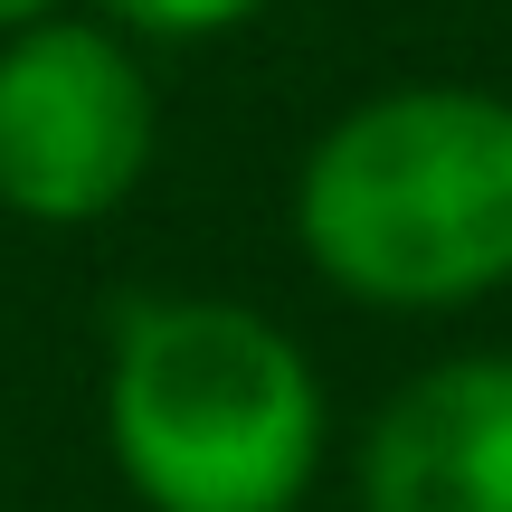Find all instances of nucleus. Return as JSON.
Masks as SVG:
<instances>
[{
  "instance_id": "1",
  "label": "nucleus",
  "mask_w": 512,
  "mask_h": 512,
  "mask_svg": "<svg viewBox=\"0 0 512 512\" xmlns=\"http://www.w3.org/2000/svg\"><path fill=\"white\" fill-rule=\"evenodd\" d=\"M313 275L380 313H456L512 285V105L484 86H389L323 124L294 171Z\"/></svg>"
},
{
  "instance_id": "2",
  "label": "nucleus",
  "mask_w": 512,
  "mask_h": 512,
  "mask_svg": "<svg viewBox=\"0 0 512 512\" xmlns=\"http://www.w3.org/2000/svg\"><path fill=\"white\" fill-rule=\"evenodd\" d=\"M105 446L143 512H294L323 475V380L266 313L152 294L114 323Z\"/></svg>"
},
{
  "instance_id": "3",
  "label": "nucleus",
  "mask_w": 512,
  "mask_h": 512,
  "mask_svg": "<svg viewBox=\"0 0 512 512\" xmlns=\"http://www.w3.org/2000/svg\"><path fill=\"white\" fill-rule=\"evenodd\" d=\"M152 162V76L95 19H38L0 38V209L86 228Z\"/></svg>"
},
{
  "instance_id": "4",
  "label": "nucleus",
  "mask_w": 512,
  "mask_h": 512,
  "mask_svg": "<svg viewBox=\"0 0 512 512\" xmlns=\"http://www.w3.org/2000/svg\"><path fill=\"white\" fill-rule=\"evenodd\" d=\"M361 512H512V361H437L370 418Z\"/></svg>"
},
{
  "instance_id": "5",
  "label": "nucleus",
  "mask_w": 512,
  "mask_h": 512,
  "mask_svg": "<svg viewBox=\"0 0 512 512\" xmlns=\"http://www.w3.org/2000/svg\"><path fill=\"white\" fill-rule=\"evenodd\" d=\"M256 10L266 0H105V19H124L133 38H219Z\"/></svg>"
},
{
  "instance_id": "6",
  "label": "nucleus",
  "mask_w": 512,
  "mask_h": 512,
  "mask_svg": "<svg viewBox=\"0 0 512 512\" xmlns=\"http://www.w3.org/2000/svg\"><path fill=\"white\" fill-rule=\"evenodd\" d=\"M38 19H57V0H0V38H19V29H38Z\"/></svg>"
}]
</instances>
